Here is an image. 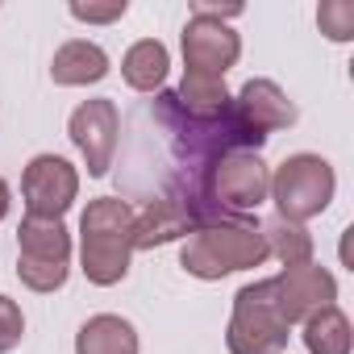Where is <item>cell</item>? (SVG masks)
Instances as JSON below:
<instances>
[{
	"mask_svg": "<svg viewBox=\"0 0 354 354\" xmlns=\"http://www.w3.org/2000/svg\"><path fill=\"white\" fill-rule=\"evenodd\" d=\"M9 205H13V192H9V184H5V180H0V221L9 217Z\"/></svg>",
	"mask_w": 354,
	"mask_h": 354,
	"instance_id": "obj_23",
	"label": "cell"
},
{
	"mask_svg": "<svg viewBox=\"0 0 354 354\" xmlns=\"http://www.w3.org/2000/svg\"><path fill=\"white\" fill-rule=\"evenodd\" d=\"M263 242H267V254H275L283 267H300V263H313V234L296 221H283V217H271L267 225H259Z\"/></svg>",
	"mask_w": 354,
	"mask_h": 354,
	"instance_id": "obj_17",
	"label": "cell"
},
{
	"mask_svg": "<svg viewBox=\"0 0 354 354\" xmlns=\"http://www.w3.org/2000/svg\"><path fill=\"white\" fill-rule=\"evenodd\" d=\"M238 55H242V38L225 21H217V17H188V26H184L188 75L225 80V71L238 63Z\"/></svg>",
	"mask_w": 354,
	"mask_h": 354,
	"instance_id": "obj_9",
	"label": "cell"
},
{
	"mask_svg": "<svg viewBox=\"0 0 354 354\" xmlns=\"http://www.w3.org/2000/svg\"><path fill=\"white\" fill-rule=\"evenodd\" d=\"M288 329L292 325L283 321V313L275 304V283L259 279V283H246L234 296V317H230V329H225V346H230V354H279L292 337Z\"/></svg>",
	"mask_w": 354,
	"mask_h": 354,
	"instance_id": "obj_3",
	"label": "cell"
},
{
	"mask_svg": "<svg viewBox=\"0 0 354 354\" xmlns=\"http://www.w3.org/2000/svg\"><path fill=\"white\" fill-rule=\"evenodd\" d=\"M192 17H217V21H230V17H242V5H213V0H192Z\"/></svg>",
	"mask_w": 354,
	"mask_h": 354,
	"instance_id": "obj_22",
	"label": "cell"
},
{
	"mask_svg": "<svg viewBox=\"0 0 354 354\" xmlns=\"http://www.w3.org/2000/svg\"><path fill=\"white\" fill-rule=\"evenodd\" d=\"M71 234L63 221L26 217L17 230V279L30 292H59L67 283Z\"/></svg>",
	"mask_w": 354,
	"mask_h": 354,
	"instance_id": "obj_5",
	"label": "cell"
},
{
	"mask_svg": "<svg viewBox=\"0 0 354 354\" xmlns=\"http://www.w3.org/2000/svg\"><path fill=\"white\" fill-rule=\"evenodd\" d=\"M267 259H271L267 242L250 217H230V221L205 225V230L188 234V242L180 250V267L196 279H221L234 271H250V267H263Z\"/></svg>",
	"mask_w": 354,
	"mask_h": 354,
	"instance_id": "obj_2",
	"label": "cell"
},
{
	"mask_svg": "<svg viewBox=\"0 0 354 354\" xmlns=\"http://www.w3.org/2000/svg\"><path fill=\"white\" fill-rule=\"evenodd\" d=\"M234 109H238V117H242L250 129H259L263 138H267L271 129H288V125L296 121V104L283 96V88H279L275 80H246L242 92L234 96Z\"/></svg>",
	"mask_w": 354,
	"mask_h": 354,
	"instance_id": "obj_11",
	"label": "cell"
},
{
	"mask_svg": "<svg viewBox=\"0 0 354 354\" xmlns=\"http://www.w3.org/2000/svg\"><path fill=\"white\" fill-rule=\"evenodd\" d=\"M67 133L71 142L80 146L84 162H88V175H109L113 167V154H117V133H121V113L109 96H96V100H84L71 121H67Z\"/></svg>",
	"mask_w": 354,
	"mask_h": 354,
	"instance_id": "obj_8",
	"label": "cell"
},
{
	"mask_svg": "<svg viewBox=\"0 0 354 354\" xmlns=\"http://www.w3.org/2000/svg\"><path fill=\"white\" fill-rule=\"evenodd\" d=\"M188 234H196V221L175 201L154 196V201H146L142 213H133V250H154V246H167Z\"/></svg>",
	"mask_w": 354,
	"mask_h": 354,
	"instance_id": "obj_12",
	"label": "cell"
},
{
	"mask_svg": "<svg viewBox=\"0 0 354 354\" xmlns=\"http://www.w3.org/2000/svg\"><path fill=\"white\" fill-rule=\"evenodd\" d=\"M317 26H321L325 38L350 42L354 38V5L350 0H325V5L317 9Z\"/></svg>",
	"mask_w": 354,
	"mask_h": 354,
	"instance_id": "obj_19",
	"label": "cell"
},
{
	"mask_svg": "<svg viewBox=\"0 0 354 354\" xmlns=\"http://www.w3.org/2000/svg\"><path fill=\"white\" fill-rule=\"evenodd\" d=\"M133 254V209L121 196H100L80 217V263L88 283L113 288L129 275Z\"/></svg>",
	"mask_w": 354,
	"mask_h": 354,
	"instance_id": "obj_1",
	"label": "cell"
},
{
	"mask_svg": "<svg viewBox=\"0 0 354 354\" xmlns=\"http://www.w3.org/2000/svg\"><path fill=\"white\" fill-rule=\"evenodd\" d=\"M271 196V171L259 150H234L213 171V201L225 217H250Z\"/></svg>",
	"mask_w": 354,
	"mask_h": 354,
	"instance_id": "obj_6",
	"label": "cell"
},
{
	"mask_svg": "<svg viewBox=\"0 0 354 354\" xmlns=\"http://www.w3.org/2000/svg\"><path fill=\"white\" fill-rule=\"evenodd\" d=\"M26 333V317H21V304L0 296V354H9Z\"/></svg>",
	"mask_w": 354,
	"mask_h": 354,
	"instance_id": "obj_20",
	"label": "cell"
},
{
	"mask_svg": "<svg viewBox=\"0 0 354 354\" xmlns=\"http://www.w3.org/2000/svg\"><path fill=\"white\" fill-rule=\"evenodd\" d=\"M271 283H275V304H279L288 325L308 321L313 313H321V308H329L337 300V279L325 267H317V263L283 267Z\"/></svg>",
	"mask_w": 354,
	"mask_h": 354,
	"instance_id": "obj_10",
	"label": "cell"
},
{
	"mask_svg": "<svg viewBox=\"0 0 354 354\" xmlns=\"http://www.w3.org/2000/svg\"><path fill=\"white\" fill-rule=\"evenodd\" d=\"M109 75V55L96 46V42H63L55 50V63H50V80L63 84V88H84V84H100Z\"/></svg>",
	"mask_w": 354,
	"mask_h": 354,
	"instance_id": "obj_13",
	"label": "cell"
},
{
	"mask_svg": "<svg viewBox=\"0 0 354 354\" xmlns=\"http://www.w3.org/2000/svg\"><path fill=\"white\" fill-rule=\"evenodd\" d=\"M304 350L308 354H350V317L337 308V304H329V308H321V313H313L308 321H304Z\"/></svg>",
	"mask_w": 354,
	"mask_h": 354,
	"instance_id": "obj_16",
	"label": "cell"
},
{
	"mask_svg": "<svg viewBox=\"0 0 354 354\" xmlns=\"http://www.w3.org/2000/svg\"><path fill=\"white\" fill-rule=\"evenodd\" d=\"M21 196H26V217L63 221V213L80 196V171L59 154H38L21 175Z\"/></svg>",
	"mask_w": 354,
	"mask_h": 354,
	"instance_id": "obj_7",
	"label": "cell"
},
{
	"mask_svg": "<svg viewBox=\"0 0 354 354\" xmlns=\"http://www.w3.org/2000/svg\"><path fill=\"white\" fill-rule=\"evenodd\" d=\"M125 0H109V5H80V0H75V5H71V17L75 21H92V26H109V21H121L125 17Z\"/></svg>",
	"mask_w": 354,
	"mask_h": 354,
	"instance_id": "obj_21",
	"label": "cell"
},
{
	"mask_svg": "<svg viewBox=\"0 0 354 354\" xmlns=\"http://www.w3.org/2000/svg\"><path fill=\"white\" fill-rule=\"evenodd\" d=\"M75 354H138V329L125 317H88L75 333Z\"/></svg>",
	"mask_w": 354,
	"mask_h": 354,
	"instance_id": "obj_14",
	"label": "cell"
},
{
	"mask_svg": "<svg viewBox=\"0 0 354 354\" xmlns=\"http://www.w3.org/2000/svg\"><path fill=\"white\" fill-rule=\"evenodd\" d=\"M337 192V175L321 154H292L271 175V201L279 205L283 221L304 225L308 217H321Z\"/></svg>",
	"mask_w": 354,
	"mask_h": 354,
	"instance_id": "obj_4",
	"label": "cell"
},
{
	"mask_svg": "<svg viewBox=\"0 0 354 354\" xmlns=\"http://www.w3.org/2000/svg\"><path fill=\"white\" fill-rule=\"evenodd\" d=\"M175 100L188 117H221L230 109V88L225 80H209V75H184V84L175 88Z\"/></svg>",
	"mask_w": 354,
	"mask_h": 354,
	"instance_id": "obj_18",
	"label": "cell"
},
{
	"mask_svg": "<svg viewBox=\"0 0 354 354\" xmlns=\"http://www.w3.org/2000/svg\"><path fill=\"white\" fill-rule=\"evenodd\" d=\"M167 67H171V55H167V46L154 42V38L133 42V46L125 50V59H121V75H125V84H129L133 92H158L162 80H167Z\"/></svg>",
	"mask_w": 354,
	"mask_h": 354,
	"instance_id": "obj_15",
	"label": "cell"
}]
</instances>
